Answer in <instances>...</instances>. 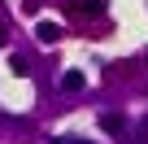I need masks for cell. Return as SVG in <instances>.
I'll return each instance as SVG.
<instances>
[{
	"label": "cell",
	"instance_id": "obj_1",
	"mask_svg": "<svg viewBox=\"0 0 148 144\" xmlns=\"http://www.w3.org/2000/svg\"><path fill=\"white\" fill-rule=\"evenodd\" d=\"M57 88L61 92H83V74H79V70H65V74L57 79Z\"/></svg>",
	"mask_w": 148,
	"mask_h": 144
},
{
	"label": "cell",
	"instance_id": "obj_2",
	"mask_svg": "<svg viewBox=\"0 0 148 144\" xmlns=\"http://www.w3.org/2000/svg\"><path fill=\"white\" fill-rule=\"evenodd\" d=\"M35 35H39V44H57V39H61V26H57V22H39Z\"/></svg>",
	"mask_w": 148,
	"mask_h": 144
},
{
	"label": "cell",
	"instance_id": "obj_3",
	"mask_svg": "<svg viewBox=\"0 0 148 144\" xmlns=\"http://www.w3.org/2000/svg\"><path fill=\"white\" fill-rule=\"evenodd\" d=\"M100 127H105L109 135H126V118H122V114H105V118H100Z\"/></svg>",
	"mask_w": 148,
	"mask_h": 144
},
{
	"label": "cell",
	"instance_id": "obj_6",
	"mask_svg": "<svg viewBox=\"0 0 148 144\" xmlns=\"http://www.w3.org/2000/svg\"><path fill=\"white\" fill-rule=\"evenodd\" d=\"M52 144H92V140H83V135H57Z\"/></svg>",
	"mask_w": 148,
	"mask_h": 144
},
{
	"label": "cell",
	"instance_id": "obj_7",
	"mask_svg": "<svg viewBox=\"0 0 148 144\" xmlns=\"http://www.w3.org/2000/svg\"><path fill=\"white\" fill-rule=\"evenodd\" d=\"M144 61H148V52H144Z\"/></svg>",
	"mask_w": 148,
	"mask_h": 144
},
{
	"label": "cell",
	"instance_id": "obj_5",
	"mask_svg": "<svg viewBox=\"0 0 148 144\" xmlns=\"http://www.w3.org/2000/svg\"><path fill=\"white\" fill-rule=\"evenodd\" d=\"M131 144H148V118H144V122L135 127V140H131Z\"/></svg>",
	"mask_w": 148,
	"mask_h": 144
},
{
	"label": "cell",
	"instance_id": "obj_4",
	"mask_svg": "<svg viewBox=\"0 0 148 144\" xmlns=\"http://www.w3.org/2000/svg\"><path fill=\"white\" fill-rule=\"evenodd\" d=\"M79 9H83L87 18H96V13H105V9H109V0H79Z\"/></svg>",
	"mask_w": 148,
	"mask_h": 144
}]
</instances>
